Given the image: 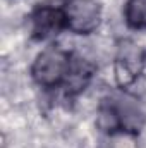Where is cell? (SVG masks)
I'll use <instances>...</instances> for the list:
<instances>
[{"mask_svg": "<svg viewBox=\"0 0 146 148\" xmlns=\"http://www.w3.org/2000/svg\"><path fill=\"white\" fill-rule=\"evenodd\" d=\"M98 126L107 133H131L138 134L145 126V114L138 102L129 95L110 97L103 100L98 112Z\"/></svg>", "mask_w": 146, "mask_h": 148, "instance_id": "cell-1", "label": "cell"}, {"mask_svg": "<svg viewBox=\"0 0 146 148\" xmlns=\"http://www.w3.org/2000/svg\"><path fill=\"white\" fill-rule=\"evenodd\" d=\"M72 64V53L60 47H48L41 50L31 64V77L45 90L62 88Z\"/></svg>", "mask_w": 146, "mask_h": 148, "instance_id": "cell-2", "label": "cell"}, {"mask_svg": "<svg viewBox=\"0 0 146 148\" xmlns=\"http://www.w3.org/2000/svg\"><path fill=\"white\" fill-rule=\"evenodd\" d=\"M146 67V52L141 45L132 40H124L119 43L115 60H113V77L120 90L131 86L139 79Z\"/></svg>", "mask_w": 146, "mask_h": 148, "instance_id": "cell-3", "label": "cell"}, {"mask_svg": "<svg viewBox=\"0 0 146 148\" xmlns=\"http://www.w3.org/2000/svg\"><path fill=\"white\" fill-rule=\"evenodd\" d=\"M62 10L65 29L74 35H91L102 24L103 9L98 0H65Z\"/></svg>", "mask_w": 146, "mask_h": 148, "instance_id": "cell-4", "label": "cell"}, {"mask_svg": "<svg viewBox=\"0 0 146 148\" xmlns=\"http://www.w3.org/2000/svg\"><path fill=\"white\" fill-rule=\"evenodd\" d=\"M65 29V17L62 5H46L41 3L29 14V33L33 40L45 41L57 36Z\"/></svg>", "mask_w": 146, "mask_h": 148, "instance_id": "cell-5", "label": "cell"}, {"mask_svg": "<svg viewBox=\"0 0 146 148\" xmlns=\"http://www.w3.org/2000/svg\"><path fill=\"white\" fill-rule=\"evenodd\" d=\"M95 76V66L83 59L81 55H76L72 53V64H71V71H69V76L62 86L64 93L67 97H76L79 95L81 91L86 90V86L91 83Z\"/></svg>", "mask_w": 146, "mask_h": 148, "instance_id": "cell-6", "label": "cell"}, {"mask_svg": "<svg viewBox=\"0 0 146 148\" xmlns=\"http://www.w3.org/2000/svg\"><path fill=\"white\" fill-rule=\"evenodd\" d=\"M124 19L131 29H146V0H127L124 7Z\"/></svg>", "mask_w": 146, "mask_h": 148, "instance_id": "cell-7", "label": "cell"}]
</instances>
